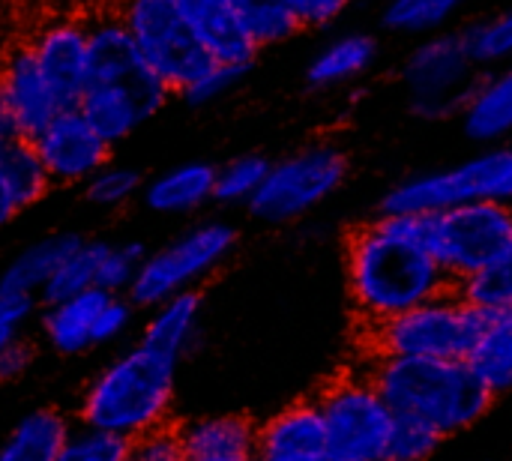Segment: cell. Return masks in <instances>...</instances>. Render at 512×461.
<instances>
[{
    "label": "cell",
    "instance_id": "obj_2",
    "mask_svg": "<svg viewBox=\"0 0 512 461\" xmlns=\"http://www.w3.org/2000/svg\"><path fill=\"white\" fill-rule=\"evenodd\" d=\"M393 414L417 417L453 438L492 411V390L468 360H423L372 354L366 369Z\"/></svg>",
    "mask_w": 512,
    "mask_h": 461
},
{
    "label": "cell",
    "instance_id": "obj_16",
    "mask_svg": "<svg viewBox=\"0 0 512 461\" xmlns=\"http://www.w3.org/2000/svg\"><path fill=\"white\" fill-rule=\"evenodd\" d=\"M30 54L51 84L54 96L63 108H75L87 78H90V51H87V27L75 21L48 24L30 45Z\"/></svg>",
    "mask_w": 512,
    "mask_h": 461
},
{
    "label": "cell",
    "instance_id": "obj_13",
    "mask_svg": "<svg viewBox=\"0 0 512 461\" xmlns=\"http://www.w3.org/2000/svg\"><path fill=\"white\" fill-rule=\"evenodd\" d=\"M30 144L51 186H84L114 150L78 108H60Z\"/></svg>",
    "mask_w": 512,
    "mask_h": 461
},
{
    "label": "cell",
    "instance_id": "obj_17",
    "mask_svg": "<svg viewBox=\"0 0 512 461\" xmlns=\"http://www.w3.org/2000/svg\"><path fill=\"white\" fill-rule=\"evenodd\" d=\"M138 201L153 216H168V219L195 216L216 201V165L207 159L177 162L147 177Z\"/></svg>",
    "mask_w": 512,
    "mask_h": 461
},
{
    "label": "cell",
    "instance_id": "obj_29",
    "mask_svg": "<svg viewBox=\"0 0 512 461\" xmlns=\"http://www.w3.org/2000/svg\"><path fill=\"white\" fill-rule=\"evenodd\" d=\"M270 171V159L264 153H240L216 165V204L246 207L261 189Z\"/></svg>",
    "mask_w": 512,
    "mask_h": 461
},
{
    "label": "cell",
    "instance_id": "obj_10",
    "mask_svg": "<svg viewBox=\"0 0 512 461\" xmlns=\"http://www.w3.org/2000/svg\"><path fill=\"white\" fill-rule=\"evenodd\" d=\"M120 21L141 60L156 72L171 96H183L213 66L174 0H126Z\"/></svg>",
    "mask_w": 512,
    "mask_h": 461
},
{
    "label": "cell",
    "instance_id": "obj_24",
    "mask_svg": "<svg viewBox=\"0 0 512 461\" xmlns=\"http://www.w3.org/2000/svg\"><path fill=\"white\" fill-rule=\"evenodd\" d=\"M201 294L186 291L150 306V315L141 330V342L180 360L192 351L198 327H201Z\"/></svg>",
    "mask_w": 512,
    "mask_h": 461
},
{
    "label": "cell",
    "instance_id": "obj_11",
    "mask_svg": "<svg viewBox=\"0 0 512 461\" xmlns=\"http://www.w3.org/2000/svg\"><path fill=\"white\" fill-rule=\"evenodd\" d=\"M327 450L342 461H384L393 432V408L369 375H345L318 399Z\"/></svg>",
    "mask_w": 512,
    "mask_h": 461
},
{
    "label": "cell",
    "instance_id": "obj_9",
    "mask_svg": "<svg viewBox=\"0 0 512 461\" xmlns=\"http://www.w3.org/2000/svg\"><path fill=\"white\" fill-rule=\"evenodd\" d=\"M483 66L474 60L462 33H432L402 63V87L408 108L423 120L456 117L471 90L477 87Z\"/></svg>",
    "mask_w": 512,
    "mask_h": 461
},
{
    "label": "cell",
    "instance_id": "obj_36",
    "mask_svg": "<svg viewBox=\"0 0 512 461\" xmlns=\"http://www.w3.org/2000/svg\"><path fill=\"white\" fill-rule=\"evenodd\" d=\"M465 42L474 54V60L483 66V69H492V66H501V63H510L512 60V6L498 12L495 18H486L474 27H468L465 33Z\"/></svg>",
    "mask_w": 512,
    "mask_h": 461
},
{
    "label": "cell",
    "instance_id": "obj_20",
    "mask_svg": "<svg viewBox=\"0 0 512 461\" xmlns=\"http://www.w3.org/2000/svg\"><path fill=\"white\" fill-rule=\"evenodd\" d=\"M186 461H255L258 429L246 417H204L177 429Z\"/></svg>",
    "mask_w": 512,
    "mask_h": 461
},
{
    "label": "cell",
    "instance_id": "obj_43",
    "mask_svg": "<svg viewBox=\"0 0 512 461\" xmlns=\"http://www.w3.org/2000/svg\"><path fill=\"white\" fill-rule=\"evenodd\" d=\"M255 461H342L339 456H333L330 450H321V453H309V456H288V459H264V456H255Z\"/></svg>",
    "mask_w": 512,
    "mask_h": 461
},
{
    "label": "cell",
    "instance_id": "obj_15",
    "mask_svg": "<svg viewBox=\"0 0 512 461\" xmlns=\"http://www.w3.org/2000/svg\"><path fill=\"white\" fill-rule=\"evenodd\" d=\"M0 108L21 138H33L63 108L39 72L30 48L12 51L0 66Z\"/></svg>",
    "mask_w": 512,
    "mask_h": 461
},
{
    "label": "cell",
    "instance_id": "obj_26",
    "mask_svg": "<svg viewBox=\"0 0 512 461\" xmlns=\"http://www.w3.org/2000/svg\"><path fill=\"white\" fill-rule=\"evenodd\" d=\"M378 60V42L369 33H345L327 42L306 66V81L315 90H330L360 78Z\"/></svg>",
    "mask_w": 512,
    "mask_h": 461
},
{
    "label": "cell",
    "instance_id": "obj_19",
    "mask_svg": "<svg viewBox=\"0 0 512 461\" xmlns=\"http://www.w3.org/2000/svg\"><path fill=\"white\" fill-rule=\"evenodd\" d=\"M108 300V291L102 288H87L81 294H72L66 300L45 303L42 312V336L51 351L63 357H78L96 348L93 330L102 303Z\"/></svg>",
    "mask_w": 512,
    "mask_h": 461
},
{
    "label": "cell",
    "instance_id": "obj_35",
    "mask_svg": "<svg viewBox=\"0 0 512 461\" xmlns=\"http://www.w3.org/2000/svg\"><path fill=\"white\" fill-rule=\"evenodd\" d=\"M444 441L447 438L435 426H429L417 417L396 414L384 461H429L441 450Z\"/></svg>",
    "mask_w": 512,
    "mask_h": 461
},
{
    "label": "cell",
    "instance_id": "obj_5",
    "mask_svg": "<svg viewBox=\"0 0 512 461\" xmlns=\"http://www.w3.org/2000/svg\"><path fill=\"white\" fill-rule=\"evenodd\" d=\"M483 312L456 288L369 327V348L381 357L468 360L480 333Z\"/></svg>",
    "mask_w": 512,
    "mask_h": 461
},
{
    "label": "cell",
    "instance_id": "obj_4",
    "mask_svg": "<svg viewBox=\"0 0 512 461\" xmlns=\"http://www.w3.org/2000/svg\"><path fill=\"white\" fill-rule=\"evenodd\" d=\"M237 240V228L225 219L189 225L183 234L144 255L126 297L135 303V309H150L168 297L198 291L234 255Z\"/></svg>",
    "mask_w": 512,
    "mask_h": 461
},
{
    "label": "cell",
    "instance_id": "obj_8",
    "mask_svg": "<svg viewBox=\"0 0 512 461\" xmlns=\"http://www.w3.org/2000/svg\"><path fill=\"white\" fill-rule=\"evenodd\" d=\"M423 234L453 285L489 267L512 246V204L474 201L423 213Z\"/></svg>",
    "mask_w": 512,
    "mask_h": 461
},
{
    "label": "cell",
    "instance_id": "obj_32",
    "mask_svg": "<svg viewBox=\"0 0 512 461\" xmlns=\"http://www.w3.org/2000/svg\"><path fill=\"white\" fill-rule=\"evenodd\" d=\"M231 3L237 6L240 18H243L246 30L252 33V39L258 42V48L288 42L291 36H297L303 30L285 0H231Z\"/></svg>",
    "mask_w": 512,
    "mask_h": 461
},
{
    "label": "cell",
    "instance_id": "obj_27",
    "mask_svg": "<svg viewBox=\"0 0 512 461\" xmlns=\"http://www.w3.org/2000/svg\"><path fill=\"white\" fill-rule=\"evenodd\" d=\"M72 426L54 408L24 414L0 444V461H57Z\"/></svg>",
    "mask_w": 512,
    "mask_h": 461
},
{
    "label": "cell",
    "instance_id": "obj_30",
    "mask_svg": "<svg viewBox=\"0 0 512 461\" xmlns=\"http://www.w3.org/2000/svg\"><path fill=\"white\" fill-rule=\"evenodd\" d=\"M144 174L135 165L126 162H114L108 159L81 189H84V201H90L99 210H123L132 201L141 198L144 189Z\"/></svg>",
    "mask_w": 512,
    "mask_h": 461
},
{
    "label": "cell",
    "instance_id": "obj_21",
    "mask_svg": "<svg viewBox=\"0 0 512 461\" xmlns=\"http://www.w3.org/2000/svg\"><path fill=\"white\" fill-rule=\"evenodd\" d=\"M51 189V180L27 138H15L0 150V228L36 207Z\"/></svg>",
    "mask_w": 512,
    "mask_h": 461
},
{
    "label": "cell",
    "instance_id": "obj_18",
    "mask_svg": "<svg viewBox=\"0 0 512 461\" xmlns=\"http://www.w3.org/2000/svg\"><path fill=\"white\" fill-rule=\"evenodd\" d=\"M462 129L471 141L501 144L512 135V60L495 72L480 75L465 108L459 111Z\"/></svg>",
    "mask_w": 512,
    "mask_h": 461
},
{
    "label": "cell",
    "instance_id": "obj_14",
    "mask_svg": "<svg viewBox=\"0 0 512 461\" xmlns=\"http://www.w3.org/2000/svg\"><path fill=\"white\" fill-rule=\"evenodd\" d=\"M174 3L213 63L243 72L255 66L261 48L246 30L231 0H174Z\"/></svg>",
    "mask_w": 512,
    "mask_h": 461
},
{
    "label": "cell",
    "instance_id": "obj_37",
    "mask_svg": "<svg viewBox=\"0 0 512 461\" xmlns=\"http://www.w3.org/2000/svg\"><path fill=\"white\" fill-rule=\"evenodd\" d=\"M132 459V441L105 432V429H93V426H81L72 429L57 461H129Z\"/></svg>",
    "mask_w": 512,
    "mask_h": 461
},
{
    "label": "cell",
    "instance_id": "obj_7",
    "mask_svg": "<svg viewBox=\"0 0 512 461\" xmlns=\"http://www.w3.org/2000/svg\"><path fill=\"white\" fill-rule=\"evenodd\" d=\"M345 180L348 156L333 144H309L270 162V171L246 210L267 225H285L330 201Z\"/></svg>",
    "mask_w": 512,
    "mask_h": 461
},
{
    "label": "cell",
    "instance_id": "obj_23",
    "mask_svg": "<svg viewBox=\"0 0 512 461\" xmlns=\"http://www.w3.org/2000/svg\"><path fill=\"white\" fill-rule=\"evenodd\" d=\"M81 240L84 237L75 234V231H57V234L33 240L0 273V291H12V294H24V297H36L39 300L45 285H48V279L78 249Z\"/></svg>",
    "mask_w": 512,
    "mask_h": 461
},
{
    "label": "cell",
    "instance_id": "obj_6",
    "mask_svg": "<svg viewBox=\"0 0 512 461\" xmlns=\"http://www.w3.org/2000/svg\"><path fill=\"white\" fill-rule=\"evenodd\" d=\"M474 201L512 204V147H489L453 168L429 171L393 186L381 201V213L423 216Z\"/></svg>",
    "mask_w": 512,
    "mask_h": 461
},
{
    "label": "cell",
    "instance_id": "obj_41",
    "mask_svg": "<svg viewBox=\"0 0 512 461\" xmlns=\"http://www.w3.org/2000/svg\"><path fill=\"white\" fill-rule=\"evenodd\" d=\"M285 3L294 12V18L300 21V27L333 24L351 6V0H285Z\"/></svg>",
    "mask_w": 512,
    "mask_h": 461
},
{
    "label": "cell",
    "instance_id": "obj_31",
    "mask_svg": "<svg viewBox=\"0 0 512 461\" xmlns=\"http://www.w3.org/2000/svg\"><path fill=\"white\" fill-rule=\"evenodd\" d=\"M105 240H81L78 249L57 267V273L48 279L39 303H54V300H66L72 294H81L87 288H96V270H99V258H102Z\"/></svg>",
    "mask_w": 512,
    "mask_h": 461
},
{
    "label": "cell",
    "instance_id": "obj_39",
    "mask_svg": "<svg viewBox=\"0 0 512 461\" xmlns=\"http://www.w3.org/2000/svg\"><path fill=\"white\" fill-rule=\"evenodd\" d=\"M243 69H231V66H219V63H213L186 93H183V99L186 102H192V105H207V102H216L219 96H225L234 84H240L243 81Z\"/></svg>",
    "mask_w": 512,
    "mask_h": 461
},
{
    "label": "cell",
    "instance_id": "obj_33",
    "mask_svg": "<svg viewBox=\"0 0 512 461\" xmlns=\"http://www.w3.org/2000/svg\"><path fill=\"white\" fill-rule=\"evenodd\" d=\"M456 291L480 312L498 309V306H510L512 303V246L498 255L489 267H483L480 273L462 279L456 285Z\"/></svg>",
    "mask_w": 512,
    "mask_h": 461
},
{
    "label": "cell",
    "instance_id": "obj_12",
    "mask_svg": "<svg viewBox=\"0 0 512 461\" xmlns=\"http://www.w3.org/2000/svg\"><path fill=\"white\" fill-rule=\"evenodd\" d=\"M168 99L171 90L156 78L153 69H144L132 78L87 81L75 108L114 147L129 141L138 129H144L168 105Z\"/></svg>",
    "mask_w": 512,
    "mask_h": 461
},
{
    "label": "cell",
    "instance_id": "obj_38",
    "mask_svg": "<svg viewBox=\"0 0 512 461\" xmlns=\"http://www.w3.org/2000/svg\"><path fill=\"white\" fill-rule=\"evenodd\" d=\"M132 321H135V303H132L126 294H108V300H105L102 309H99L96 330H93L96 348L123 339V336L129 333Z\"/></svg>",
    "mask_w": 512,
    "mask_h": 461
},
{
    "label": "cell",
    "instance_id": "obj_25",
    "mask_svg": "<svg viewBox=\"0 0 512 461\" xmlns=\"http://www.w3.org/2000/svg\"><path fill=\"white\" fill-rule=\"evenodd\" d=\"M468 363L477 369L495 399L512 393V303L483 312Z\"/></svg>",
    "mask_w": 512,
    "mask_h": 461
},
{
    "label": "cell",
    "instance_id": "obj_34",
    "mask_svg": "<svg viewBox=\"0 0 512 461\" xmlns=\"http://www.w3.org/2000/svg\"><path fill=\"white\" fill-rule=\"evenodd\" d=\"M147 252L150 249L141 240H105L99 270H96V288L108 294H126Z\"/></svg>",
    "mask_w": 512,
    "mask_h": 461
},
{
    "label": "cell",
    "instance_id": "obj_40",
    "mask_svg": "<svg viewBox=\"0 0 512 461\" xmlns=\"http://www.w3.org/2000/svg\"><path fill=\"white\" fill-rule=\"evenodd\" d=\"M36 303H39L36 297L0 291V351L21 336V330L27 327V321L36 312Z\"/></svg>",
    "mask_w": 512,
    "mask_h": 461
},
{
    "label": "cell",
    "instance_id": "obj_22",
    "mask_svg": "<svg viewBox=\"0 0 512 461\" xmlns=\"http://www.w3.org/2000/svg\"><path fill=\"white\" fill-rule=\"evenodd\" d=\"M327 450V432L318 402H297L276 417H270L258 429V450L255 456L264 459H288V456H309Z\"/></svg>",
    "mask_w": 512,
    "mask_h": 461
},
{
    "label": "cell",
    "instance_id": "obj_42",
    "mask_svg": "<svg viewBox=\"0 0 512 461\" xmlns=\"http://www.w3.org/2000/svg\"><path fill=\"white\" fill-rule=\"evenodd\" d=\"M33 345L27 339H15L9 342L3 351H0V384H9V381H18L21 375H27V369L33 366Z\"/></svg>",
    "mask_w": 512,
    "mask_h": 461
},
{
    "label": "cell",
    "instance_id": "obj_1",
    "mask_svg": "<svg viewBox=\"0 0 512 461\" xmlns=\"http://www.w3.org/2000/svg\"><path fill=\"white\" fill-rule=\"evenodd\" d=\"M348 288L366 327H375L456 285L429 249L420 216L381 213L351 237Z\"/></svg>",
    "mask_w": 512,
    "mask_h": 461
},
{
    "label": "cell",
    "instance_id": "obj_28",
    "mask_svg": "<svg viewBox=\"0 0 512 461\" xmlns=\"http://www.w3.org/2000/svg\"><path fill=\"white\" fill-rule=\"evenodd\" d=\"M465 0H387L384 27L405 36H432L438 33Z\"/></svg>",
    "mask_w": 512,
    "mask_h": 461
},
{
    "label": "cell",
    "instance_id": "obj_3",
    "mask_svg": "<svg viewBox=\"0 0 512 461\" xmlns=\"http://www.w3.org/2000/svg\"><path fill=\"white\" fill-rule=\"evenodd\" d=\"M177 363L180 360L144 342L132 345L87 384L81 396V423L126 441H138L141 435L168 426Z\"/></svg>",
    "mask_w": 512,
    "mask_h": 461
}]
</instances>
